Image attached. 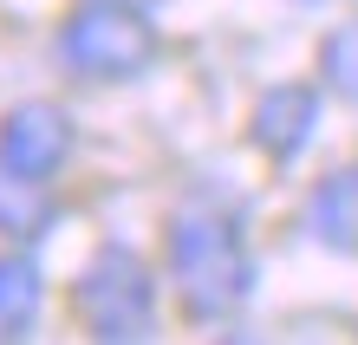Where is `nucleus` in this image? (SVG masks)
I'll list each match as a JSON object with an SVG mask.
<instances>
[{
    "label": "nucleus",
    "mask_w": 358,
    "mask_h": 345,
    "mask_svg": "<svg viewBox=\"0 0 358 345\" xmlns=\"http://www.w3.org/2000/svg\"><path fill=\"white\" fill-rule=\"evenodd\" d=\"M170 274H176L182 307L215 319V313L248 300L255 261H248L241 228L228 222V215H176V228H170Z\"/></svg>",
    "instance_id": "obj_1"
},
{
    "label": "nucleus",
    "mask_w": 358,
    "mask_h": 345,
    "mask_svg": "<svg viewBox=\"0 0 358 345\" xmlns=\"http://www.w3.org/2000/svg\"><path fill=\"white\" fill-rule=\"evenodd\" d=\"M66 66H78L85 78H137L157 59V27L143 20L131 0H92L66 20L59 33Z\"/></svg>",
    "instance_id": "obj_2"
},
{
    "label": "nucleus",
    "mask_w": 358,
    "mask_h": 345,
    "mask_svg": "<svg viewBox=\"0 0 358 345\" xmlns=\"http://www.w3.org/2000/svg\"><path fill=\"white\" fill-rule=\"evenodd\" d=\"M78 319L92 339H150L157 326V287L131 248H104L98 261L78 274Z\"/></svg>",
    "instance_id": "obj_3"
},
{
    "label": "nucleus",
    "mask_w": 358,
    "mask_h": 345,
    "mask_svg": "<svg viewBox=\"0 0 358 345\" xmlns=\"http://www.w3.org/2000/svg\"><path fill=\"white\" fill-rule=\"evenodd\" d=\"M66 150H72V124L59 104H20V111L0 118V169H13V176L52 183Z\"/></svg>",
    "instance_id": "obj_4"
},
{
    "label": "nucleus",
    "mask_w": 358,
    "mask_h": 345,
    "mask_svg": "<svg viewBox=\"0 0 358 345\" xmlns=\"http://www.w3.org/2000/svg\"><path fill=\"white\" fill-rule=\"evenodd\" d=\"M313 124H320V92L313 85H273L255 104V143L273 163H293L313 143Z\"/></svg>",
    "instance_id": "obj_5"
},
{
    "label": "nucleus",
    "mask_w": 358,
    "mask_h": 345,
    "mask_svg": "<svg viewBox=\"0 0 358 345\" xmlns=\"http://www.w3.org/2000/svg\"><path fill=\"white\" fill-rule=\"evenodd\" d=\"M306 228H313V241H320V248L358 254V163H352V169H332V176L313 189Z\"/></svg>",
    "instance_id": "obj_6"
},
{
    "label": "nucleus",
    "mask_w": 358,
    "mask_h": 345,
    "mask_svg": "<svg viewBox=\"0 0 358 345\" xmlns=\"http://www.w3.org/2000/svg\"><path fill=\"white\" fill-rule=\"evenodd\" d=\"M39 319V267L27 254H0V339H20Z\"/></svg>",
    "instance_id": "obj_7"
},
{
    "label": "nucleus",
    "mask_w": 358,
    "mask_h": 345,
    "mask_svg": "<svg viewBox=\"0 0 358 345\" xmlns=\"http://www.w3.org/2000/svg\"><path fill=\"white\" fill-rule=\"evenodd\" d=\"M39 222H46V183L0 169V234H33Z\"/></svg>",
    "instance_id": "obj_8"
},
{
    "label": "nucleus",
    "mask_w": 358,
    "mask_h": 345,
    "mask_svg": "<svg viewBox=\"0 0 358 345\" xmlns=\"http://www.w3.org/2000/svg\"><path fill=\"white\" fill-rule=\"evenodd\" d=\"M320 72H326L332 92L358 98V20H345V27H332V33H326V46H320Z\"/></svg>",
    "instance_id": "obj_9"
},
{
    "label": "nucleus",
    "mask_w": 358,
    "mask_h": 345,
    "mask_svg": "<svg viewBox=\"0 0 358 345\" xmlns=\"http://www.w3.org/2000/svg\"><path fill=\"white\" fill-rule=\"evenodd\" d=\"M306 7H326V0H306Z\"/></svg>",
    "instance_id": "obj_10"
}]
</instances>
